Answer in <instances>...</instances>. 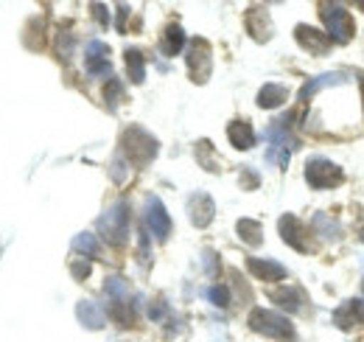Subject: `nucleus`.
Masks as SVG:
<instances>
[{
    "mask_svg": "<svg viewBox=\"0 0 364 342\" xmlns=\"http://www.w3.org/2000/svg\"><path fill=\"white\" fill-rule=\"evenodd\" d=\"M157 152H160L157 138H151L143 127L124 129V135H121V157H127L135 166H146V163H151L157 157Z\"/></svg>",
    "mask_w": 364,
    "mask_h": 342,
    "instance_id": "nucleus-1",
    "label": "nucleus"
},
{
    "mask_svg": "<svg viewBox=\"0 0 364 342\" xmlns=\"http://www.w3.org/2000/svg\"><path fill=\"white\" fill-rule=\"evenodd\" d=\"M250 328L255 334H264L269 340L277 342H297V334H294V326L286 314L280 311H269V309H252L250 311Z\"/></svg>",
    "mask_w": 364,
    "mask_h": 342,
    "instance_id": "nucleus-2",
    "label": "nucleus"
},
{
    "mask_svg": "<svg viewBox=\"0 0 364 342\" xmlns=\"http://www.w3.org/2000/svg\"><path fill=\"white\" fill-rule=\"evenodd\" d=\"M319 9H322L319 17H322V23H325V28H328L331 43H339V45L350 43L353 34H356V26H353L350 11H348L345 6H339V3H322Z\"/></svg>",
    "mask_w": 364,
    "mask_h": 342,
    "instance_id": "nucleus-3",
    "label": "nucleus"
},
{
    "mask_svg": "<svg viewBox=\"0 0 364 342\" xmlns=\"http://www.w3.org/2000/svg\"><path fill=\"white\" fill-rule=\"evenodd\" d=\"M98 230L109 244H115V247L127 244V239H129V205L127 202H115L107 214L98 219Z\"/></svg>",
    "mask_w": 364,
    "mask_h": 342,
    "instance_id": "nucleus-4",
    "label": "nucleus"
},
{
    "mask_svg": "<svg viewBox=\"0 0 364 342\" xmlns=\"http://www.w3.org/2000/svg\"><path fill=\"white\" fill-rule=\"evenodd\" d=\"M185 59H188L191 79L196 85H205L210 79V73H213V51H210V43L202 40V37L191 40V48H188V56Z\"/></svg>",
    "mask_w": 364,
    "mask_h": 342,
    "instance_id": "nucleus-5",
    "label": "nucleus"
},
{
    "mask_svg": "<svg viewBox=\"0 0 364 342\" xmlns=\"http://www.w3.org/2000/svg\"><path fill=\"white\" fill-rule=\"evenodd\" d=\"M277 230H280V239H283L291 250H297V253H314V242H311L309 227H306V224H303L294 214L280 216Z\"/></svg>",
    "mask_w": 364,
    "mask_h": 342,
    "instance_id": "nucleus-6",
    "label": "nucleus"
},
{
    "mask_svg": "<svg viewBox=\"0 0 364 342\" xmlns=\"http://www.w3.org/2000/svg\"><path fill=\"white\" fill-rule=\"evenodd\" d=\"M306 180H309V185L311 188H336V185H342L345 182V174L342 169L336 166V163H331V160H325V157H311L309 163H306Z\"/></svg>",
    "mask_w": 364,
    "mask_h": 342,
    "instance_id": "nucleus-7",
    "label": "nucleus"
},
{
    "mask_svg": "<svg viewBox=\"0 0 364 342\" xmlns=\"http://www.w3.org/2000/svg\"><path fill=\"white\" fill-rule=\"evenodd\" d=\"M146 227L151 230L154 239L166 242L168 233H171V216L166 211V205L160 202V197H146Z\"/></svg>",
    "mask_w": 364,
    "mask_h": 342,
    "instance_id": "nucleus-8",
    "label": "nucleus"
},
{
    "mask_svg": "<svg viewBox=\"0 0 364 342\" xmlns=\"http://www.w3.org/2000/svg\"><path fill=\"white\" fill-rule=\"evenodd\" d=\"M294 40H297V45H300L303 51H309L311 56H325V53L333 48L331 37H328L325 31H319V28H311V26H306V23L294 28Z\"/></svg>",
    "mask_w": 364,
    "mask_h": 342,
    "instance_id": "nucleus-9",
    "label": "nucleus"
},
{
    "mask_svg": "<svg viewBox=\"0 0 364 342\" xmlns=\"http://www.w3.org/2000/svg\"><path fill=\"white\" fill-rule=\"evenodd\" d=\"M213 216H216V205H213L210 194L196 191V194L188 200V219H191L193 227H208V224L213 222Z\"/></svg>",
    "mask_w": 364,
    "mask_h": 342,
    "instance_id": "nucleus-10",
    "label": "nucleus"
},
{
    "mask_svg": "<svg viewBox=\"0 0 364 342\" xmlns=\"http://www.w3.org/2000/svg\"><path fill=\"white\" fill-rule=\"evenodd\" d=\"M244 26H247V31H250L252 40H258V43L272 40V20H269V11L264 6H252L244 14Z\"/></svg>",
    "mask_w": 364,
    "mask_h": 342,
    "instance_id": "nucleus-11",
    "label": "nucleus"
},
{
    "mask_svg": "<svg viewBox=\"0 0 364 342\" xmlns=\"http://www.w3.org/2000/svg\"><path fill=\"white\" fill-rule=\"evenodd\" d=\"M85 68L90 76H109L112 73V62H109V48L101 40H92L85 51Z\"/></svg>",
    "mask_w": 364,
    "mask_h": 342,
    "instance_id": "nucleus-12",
    "label": "nucleus"
},
{
    "mask_svg": "<svg viewBox=\"0 0 364 342\" xmlns=\"http://www.w3.org/2000/svg\"><path fill=\"white\" fill-rule=\"evenodd\" d=\"M247 269L258 278V281H267V284H274V281H283L289 272L283 264H277L272 258H247Z\"/></svg>",
    "mask_w": 364,
    "mask_h": 342,
    "instance_id": "nucleus-13",
    "label": "nucleus"
},
{
    "mask_svg": "<svg viewBox=\"0 0 364 342\" xmlns=\"http://www.w3.org/2000/svg\"><path fill=\"white\" fill-rule=\"evenodd\" d=\"M333 323L348 331L353 326H364V300H348L333 311Z\"/></svg>",
    "mask_w": 364,
    "mask_h": 342,
    "instance_id": "nucleus-14",
    "label": "nucleus"
},
{
    "mask_svg": "<svg viewBox=\"0 0 364 342\" xmlns=\"http://www.w3.org/2000/svg\"><path fill=\"white\" fill-rule=\"evenodd\" d=\"M76 317H79V323H82L85 328H90V331L104 328V323H107V314H104L101 306L92 303V300H79V306H76Z\"/></svg>",
    "mask_w": 364,
    "mask_h": 342,
    "instance_id": "nucleus-15",
    "label": "nucleus"
},
{
    "mask_svg": "<svg viewBox=\"0 0 364 342\" xmlns=\"http://www.w3.org/2000/svg\"><path fill=\"white\" fill-rule=\"evenodd\" d=\"M272 300L280 309H286V311H303V306L309 303L306 292L300 286H280V289L272 292Z\"/></svg>",
    "mask_w": 364,
    "mask_h": 342,
    "instance_id": "nucleus-16",
    "label": "nucleus"
},
{
    "mask_svg": "<svg viewBox=\"0 0 364 342\" xmlns=\"http://www.w3.org/2000/svg\"><path fill=\"white\" fill-rule=\"evenodd\" d=\"M228 138H230V143H232L235 149H241V152H247V149L255 146V132H252V127H250L247 121H232L228 127Z\"/></svg>",
    "mask_w": 364,
    "mask_h": 342,
    "instance_id": "nucleus-17",
    "label": "nucleus"
},
{
    "mask_svg": "<svg viewBox=\"0 0 364 342\" xmlns=\"http://www.w3.org/2000/svg\"><path fill=\"white\" fill-rule=\"evenodd\" d=\"M348 82V76L345 73H325V76H317V79H311L309 85L300 90V101H309L311 95H317L319 90H325V87H339Z\"/></svg>",
    "mask_w": 364,
    "mask_h": 342,
    "instance_id": "nucleus-18",
    "label": "nucleus"
},
{
    "mask_svg": "<svg viewBox=\"0 0 364 342\" xmlns=\"http://www.w3.org/2000/svg\"><path fill=\"white\" fill-rule=\"evenodd\" d=\"M286 98H289V90H286L283 85L269 82V85L261 87V93H258V107H264V110H274V107H280Z\"/></svg>",
    "mask_w": 364,
    "mask_h": 342,
    "instance_id": "nucleus-19",
    "label": "nucleus"
},
{
    "mask_svg": "<svg viewBox=\"0 0 364 342\" xmlns=\"http://www.w3.org/2000/svg\"><path fill=\"white\" fill-rule=\"evenodd\" d=\"M235 230H238L241 242H244V244H250V247H258V244L264 242V227H261L255 219H238Z\"/></svg>",
    "mask_w": 364,
    "mask_h": 342,
    "instance_id": "nucleus-20",
    "label": "nucleus"
},
{
    "mask_svg": "<svg viewBox=\"0 0 364 342\" xmlns=\"http://www.w3.org/2000/svg\"><path fill=\"white\" fill-rule=\"evenodd\" d=\"M182 45H185V31H182L180 23H171L168 28H166V34H163V53L166 56H177L182 51Z\"/></svg>",
    "mask_w": 364,
    "mask_h": 342,
    "instance_id": "nucleus-21",
    "label": "nucleus"
},
{
    "mask_svg": "<svg viewBox=\"0 0 364 342\" xmlns=\"http://www.w3.org/2000/svg\"><path fill=\"white\" fill-rule=\"evenodd\" d=\"M127 73H129V79L135 82V85H143L146 82V59H143V53L132 48V51H127Z\"/></svg>",
    "mask_w": 364,
    "mask_h": 342,
    "instance_id": "nucleus-22",
    "label": "nucleus"
},
{
    "mask_svg": "<svg viewBox=\"0 0 364 342\" xmlns=\"http://www.w3.org/2000/svg\"><path fill=\"white\" fill-rule=\"evenodd\" d=\"M196 160H199V166L205 171H222L219 169V157H216L210 140H199L196 143Z\"/></svg>",
    "mask_w": 364,
    "mask_h": 342,
    "instance_id": "nucleus-23",
    "label": "nucleus"
},
{
    "mask_svg": "<svg viewBox=\"0 0 364 342\" xmlns=\"http://www.w3.org/2000/svg\"><path fill=\"white\" fill-rule=\"evenodd\" d=\"M314 230H317L322 239H339V236H342V227L325 214L314 216Z\"/></svg>",
    "mask_w": 364,
    "mask_h": 342,
    "instance_id": "nucleus-24",
    "label": "nucleus"
},
{
    "mask_svg": "<svg viewBox=\"0 0 364 342\" xmlns=\"http://www.w3.org/2000/svg\"><path fill=\"white\" fill-rule=\"evenodd\" d=\"M73 250L79 253V256H98V239L92 236V233H79L76 239H73Z\"/></svg>",
    "mask_w": 364,
    "mask_h": 342,
    "instance_id": "nucleus-25",
    "label": "nucleus"
},
{
    "mask_svg": "<svg viewBox=\"0 0 364 342\" xmlns=\"http://www.w3.org/2000/svg\"><path fill=\"white\" fill-rule=\"evenodd\" d=\"M121 95H124V85H121L118 79H109L107 87H104V98H107V104H109V107H115Z\"/></svg>",
    "mask_w": 364,
    "mask_h": 342,
    "instance_id": "nucleus-26",
    "label": "nucleus"
},
{
    "mask_svg": "<svg viewBox=\"0 0 364 342\" xmlns=\"http://www.w3.org/2000/svg\"><path fill=\"white\" fill-rule=\"evenodd\" d=\"M107 295L112 300H127V284H124V278H109L107 281Z\"/></svg>",
    "mask_w": 364,
    "mask_h": 342,
    "instance_id": "nucleus-27",
    "label": "nucleus"
},
{
    "mask_svg": "<svg viewBox=\"0 0 364 342\" xmlns=\"http://www.w3.org/2000/svg\"><path fill=\"white\" fill-rule=\"evenodd\" d=\"M208 298H210V303H213V306H219V309L230 306L228 286H210V289H208Z\"/></svg>",
    "mask_w": 364,
    "mask_h": 342,
    "instance_id": "nucleus-28",
    "label": "nucleus"
},
{
    "mask_svg": "<svg viewBox=\"0 0 364 342\" xmlns=\"http://www.w3.org/2000/svg\"><path fill=\"white\" fill-rule=\"evenodd\" d=\"M56 53H59V59H70V53H73V37L70 34H56Z\"/></svg>",
    "mask_w": 364,
    "mask_h": 342,
    "instance_id": "nucleus-29",
    "label": "nucleus"
},
{
    "mask_svg": "<svg viewBox=\"0 0 364 342\" xmlns=\"http://www.w3.org/2000/svg\"><path fill=\"white\" fill-rule=\"evenodd\" d=\"M127 177H129V171H127V160H124V157L118 155V157L112 160V180H115L118 185H121V182H124Z\"/></svg>",
    "mask_w": 364,
    "mask_h": 342,
    "instance_id": "nucleus-30",
    "label": "nucleus"
},
{
    "mask_svg": "<svg viewBox=\"0 0 364 342\" xmlns=\"http://www.w3.org/2000/svg\"><path fill=\"white\" fill-rule=\"evenodd\" d=\"M241 185H244L247 191H250V188H258V185H261V177L252 169H244L241 171Z\"/></svg>",
    "mask_w": 364,
    "mask_h": 342,
    "instance_id": "nucleus-31",
    "label": "nucleus"
},
{
    "mask_svg": "<svg viewBox=\"0 0 364 342\" xmlns=\"http://www.w3.org/2000/svg\"><path fill=\"white\" fill-rule=\"evenodd\" d=\"M70 272H73L79 281H82V278H87V275H90V261H87V258H85V261H76V264L70 266Z\"/></svg>",
    "mask_w": 364,
    "mask_h": 342,
    "instance_id": "nucleus-32",
    "label": "nucleus"
},
{
    "mask_svg": "<svg viewBox=\"0 0 364 342\" xmlns=\"http://www.w3.org/2000/svg\"><path fill=\"white\" fill-rule=\"evenodd\" d=\"M92 9H95V17L101 20V26H107V23H109V14H107V9H104V6H92Z\"/></svg>",
    "mask_w": 364,
    "mask_h": 342,
    "instance_id": "nucleus-33",
    "label": "nucleus"
},
{
    "mask_svg": "<svg viewBox=\"0 0 364 342\" xmlns=\"http://www.w3.org/2000/svg\"><path fill=\"white\" fill-rule=\"evenodd\" d=\"M359 87H362V104H364V73H359Z\"/></svg>",
    "mask_w": 364,
    "mask_h": 342,
    "instance_id": "nucleus-34",
    "label": "nucleus"
},
{
    "mask_svg": "<svg viewBox=\"0 0 364 342\" xmlns=\"http://www.w3.org/2000/svg\"><path fill=\"white\" fill-rule=\"evenodd\" d=\"M356 6H359V9H364V0H359V3H356Z\"/></svg>",
    "mask_w": 364,
    "mask_h": 342,
    "instance_id": "nucleus-35",
    "label": "nucleus"
},
{
    "mask_svg": "<svg viewBox=\"0 0 364 342\" xmlns=\"http://www.w3.org/2000/svg\"><path fill=\"white\" fill-rule=\"evenodd\" d=\"M362 242H364V230H362Z\"/></svg>",
    "mask_w": 364,
    "mask_h": 342,
    "instance_id": "nucleus-36",
    "label": "nucleus"
}]
</instances>
